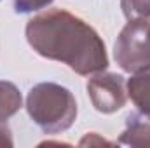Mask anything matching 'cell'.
Wrapping results in <instances>:
<instances>
[{
	"label": "cell",
	"instance_id": "obj_1",
	"mask_svg": "<svg viewBox=\"0 0 150 148\" xmlns=\"http://www.w3.org/2000/svg\"><path fill=\"white\" fill-rule=\"evenodd\" d=\"M38 56L59 61L77 75L89 77L108 68L107 45L100 33L67 9H49L33 16L25 28Z\"/></svg>",
	"mask_w": 150,
	"mask_h": 148
},
{
	"label": "cell",
	"instance_id": "obj_2",
	"mask_svg": "<svg viewBox=\"0 0 150 148\" xmlns=\"http://www.w3.org/2000/svg\"><path fill=\"white\" fill-rule=\"evenodd\" d=\"M26 111L45 134L68 131L77 118L74 92L54 82H40L26 96Z\"/></svg>",
	"mask_w": 150,
	"mask_h": 148
},
{
	"label": "cell",
	"instance_id": "obj_3",
	"mask_svg": "<svg viewBox=\"0 0 150 148\" xmlns=\"http://www.w3.org/2000/svg\"><path fill=\"white\" fill-rule=\"evenodd\" d=\"M113 58L126 73H136L150 68V21H127L115 40Z\"/></svg>",
	"mask_w": 150,
	"mask_h": 148
},
{
	"label": "cell",
	"instance_id": "obj_4",
	"mask_svg": "<svg viewBox=\"0 0 150 148\" xmlns=\"http://www.w3.org/2000/svg\"><path fill=\"white\" fill-rule=\"evenodd\" d=\"M87 94L94 110L110 115L115 113L127 103V85L126 78L113 72H98L87 80Z\"/></svg>",
	"mask_w": 150,
	"mask_h": 148
},
{
	"label": "cell",
	"instance_id": "obj_5",
	"mask_svg": "<svg viewBox=\"0 0 150 148\" xmlns=\"http://www.w3.org/2000/svg\"><path fill=\"white\" fill-rule=\"evenodd\" d=\"M126 85L127 98H131L138 111L150 120V68L131 73V78H127Z\"/></svg>",
	"mask_w": 150,
	"mask_h": 148
},
{
	"label": "cell",
	"instance_id": "obj_6",
	"mask_svg": "<svg viewBox=\"0 0 150 148\" xmlns=\"http://www.w3.org/2000/svg\"><path fill=\"white\" fill-rule=\"evenodd\" d=\"M119 145L133 148L150 147V120L145 117L140 118L138 115H129L126 122V129L119 136Z\"/></svg>",
	"mask_w": 150,
	"mask_h": 148
},
{
	"label": "cell",
	"instance_id": "obj_7",
	"mask_svg": "<svg viewBox=\"0 0 150 148\" xmlns=\"http://www.w3.org/2000/svg\"><path fill=\"white\" fill-rule=\"evenodd\" d=\"M23 106V96L16 84L0 80V120H9Z\"/></svg>",
	"mask_w": 150,
	"mask_h": 148
},
{
	"label": "cell",
	"instance_id": "obj_8",
	"mask_svg": "<svg viewBox=\"0 0 150 148\" xmlns=\"http://www.w3.org/2000/svg\"><path fill=\"white\" fill-rule=\"evenodd\" d=\"M120 9L127 21L131 19L150 21V0H120Z\"/></svg>",
	"mask_w": 150,
	"mask_h": 148
},
{
	"label": "cell",
	"instance_id": "obj_9",
	"mask_svg": "<svg viewBox=\"0 0 150 148\" xmlns=\"http://www.w3.org/2000/svg\"><path fill=\"white\" fill-rule=\"evenodd\" d=\"M54 0H14V11L18 14H30L40 9H45Z\"/></svg>",
	"mask_w": 150,
	"mask_h": 148
},
{
	"label": "cell",
	"instance_id": "obj_10",
	"mask_svg": "<svg viewBox=\"0 0 150 148\" xmlns=\"http://www.w3.org/2000/svg\"><path fill=\"white\" fill-rule=\"evenodd\" d=\"M80 147H94V145H113L112 141H107L105 138H100L96 132H87L80 141H79Z\"/></svg>",
	"mask_w": 150,
	"mask_h": 148
},
{
	"label": "cell",
	"instance_id": "obj_11",
	"mask_svg": "<svg viewBox=\"0 0 150 148\" xmlns=\"http://www.w3.org/2000/svg\"><path fill=\"white\" fill-rule=\"evenodd\" d=\"M0 147H14L12 132L5 120H0Z\"/></svg>",
	"mask_w": 150,
	"mask_h": 148
}]
</instances>
